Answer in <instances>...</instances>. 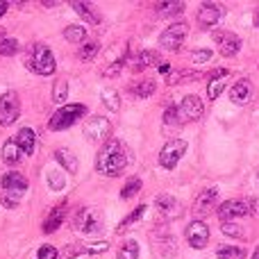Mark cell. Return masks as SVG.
<instances>
[{
	"mask_svg": "<svg viewBox=\"0 0 259 259\" xmlns=\"http://www.w3.org/2000/svg\"><path fill=\"white\" fill-rule=\"evenodd\" d=\"M100 98H103L105 107H107L109 112H118V109H121V96L114 89H105L103 94H100Z\"/></svg>",
	"mask_w": 259,
	"mask_h": 259,
	"instance_id": "f1b7e54d",
	"label": "cell"
},
{
	"mask_svg": "<svg viewBox=\"0 0 259 259\" xmlns=\"http://www.w3.org/2000/svg\"><path fill=\"white\" fill-rule=\"evenodd\" d=\"M130 164V152L118 139H109L96 157V170L109 178H118Z\"/></svg>",
	"mask_w": 259,
	"mask_h": 259,
	"instance_id": "6da1fadb",
	"label": "cell"
},
{
	"mask_svg": "<svg viewBox=\"0 0 259 259\" xmlns=\"http://www.w3.org/2000/svg\"><path fill=\"white\" fill-rule=\"evenodd\" d=\"M36 257L39 259H57V248L50 246V243H44V246L39 248V252H36Z\"/></svg>",
	"mask_w": 259,
	"mask_h": 259,
	"instance_id": "f35d334b",
	"label": "cell"
},
{
	"mask_svg": "<svg viewBox=\"0 0 259 259\" xmlns=\"http://www.w3.org/2000/svg\"><path fill=\"white\" fill-rule=\"evenodd\" d=\"M18 202H21V193H9V191H5L3 196H0V205H5V207H16Z\"/></svg>",
	"mask_w": 259,
	"mask_h": 259,
	"instance_id": "74e56055",
	"label": "cell"
},
{
	"mask_svg": "<svg viewBox=\"0 0 259 259\" xmlns=\"http://www.w3.org/2000/svg\"><path fill=\"white\" fill-rule=\"evenodd\" d=\"M0 187L9 193H23L27 189V180H25V175L18 173V170H9V173H5L3 178H0Z\"/></svg>",
	"mask_w": 259,
	"mask_h": 259,
	"instance_id": "5bb4252c",
	"label": "cell"
},
{
	"mask_svg": "<svg viewBox=\"0 0 259 259\" xmlns=\"http://www.w3.org/2000/svg\"><path fill=\"white\" fill-rule=\"evenodd\" d=\"M116 259H139V243L137 241H125L121 246V250H118V255H116Z\"/></svg>",
	"mask_w": 259,
	"mask_h": 259,
	"instance_id": "1f68e13d",
	"label": "cell"
},
{
	"mask_svg": "<svg viewBox=\"0 0 259 259\" xmlns=\"http://www.w3.org/2000/svg\"><path fill=\"white\" fill-rule=\"evenodd\" d=\"M25 64H27V68H30L32 73L44 75V77L53 75V73L57 71V62H55L50 48H48V46H44V44H32L30 48H27Z\"/></svg>",
	"mask_w": 259,
	"mask_h": 259,
	"instance_id": "7a4b0ae2",
	"label": "cell"
},
{
	"mask_svg": "<svg viewBox=\"0 0 259 259\" xmlns=\"http://www.w3.org/2000/svg\"><path fill=\"white\" fill-rule=\"evenodd\" d=\"M71 7L75 9V12L80 14V16L84 18L87 23H89V25H98V23H100V16H98V14H96L94 9H91L87 3H80V0H73V3H71Z\"/></svg>",
	"mask_w": 259,
	"mask_h": 259,
	"instance_id": "cb8c5ba5",
	"label": "cell"
},
{
	"mask_svg": "<svg viewBox=\"0 0 259 259\" xmlns=\"http://www.w3.org/2000/svg\"><path fill=\"white\" fill-rule=\"evenodd\" d=\"M221 18H223V9L216 7V5H211V3L202 5L200 12H198V23H200L202 27H211V25H216V23H219Z\"/></svg>",
	"mask_w": 259,
	"mask_h": 259,
	"instance_id": "9a60e30c",
	"label": "cell"
},
{
	"mask_svg": "<svg viewBox=\"0 0 259 259\" xmlns=\"http://www.w3.org/2000/svg\"><path fill=\"white\" fill-rule=\"evenodd\" d=\"M187 241H189V246H191V248L202 250V248L207 246V241H209V228H207L202 221H193V223H189Z\"/></svg>",
	"mask_w": 259,
	"mask_h": 259,
	"instance_id": "30bf717a",
	"label": "cell"
},
{
	"mask_svg": "<svg viewBox=\"0 0 259 259\" xmlns=\"http://www.w3.org/2000/svg\"><path fill=\"white\" fill-rule=\"evenodd\" d=\"M225 77H228V68H219L209 75V84H207V98L209 100H216L221 91L225 89Z\"/></svg>",
	"mask_w": 259,
	"mask_h": 259,
	"instance_id": "2e32d148",
	"label": "cell"
},
{
	"mask_svg": "<svg viewBox=\"0 0 259 259\" xmlns=\"http://www.w3.org/2000/svg\"><path fill=\"white\" fill-rule=\"evenodd\" d=\"M184 152H187V141H184V139H170L159 152V164L168 170L175 168L178 161L184 157Z\"/></svg>",
	"mask_w": 259,
	"mask_h": 259,
	"instance_id": "8992f818",
	"label": "cell"
},
{
	"mask_svg": "<svg viewBox=\"0 0 259 259\" xmlns=\"http://www.w3.org/2000/svg\"><path fill=\"white\" fill-rule=\"evenodd\" d=\"M250 209L259 216V198H255V200H250Z\"/></svg>",
	"mask_w": 259,
	"mask_h": 259,
	"instance_id": "b9f144b4",
	"label": "cell"
},
{
	"mask_svg": "<svg viewBox=\"0 0 259 259\" xmlns=\"http://www.w3.org/2000/svg\"><path fill=\"white\" fill-rule=\"evenodd\" d=\"M55 159H57V164L64 166V170H68L71 175H75L77 168H80V164H77V157L73 155L68 148H57V150H55Z\"/></svg>",
	"mask_w": 259,
	"mask_h": 259,
	"instance_id": "7402d4cb",
	"label": "cell"
},
{
	"mask_svg": "<svg viewBox=\"0 0 259 259\" xmlns=\"http://www.w3.org/2000/svg\"><path fill=\"white\" fill-rule=\"evenodd\" d=\"M202 114H205V105L198 96H187L180 105V116L182 121H200Z\"/></svg>",
	"mask_w": 259,
	"mask_h": 259,
	"instance_id": "8fae6325",
	"label": "cell"
},
{
	"mask_svg": "<svg viewBox=\"0 0 259 259\" xmlns=\"http://www.w3.org/2000/svg\"><path fill=\"white\" fill-rule=\"evenodd\" d=\"M209 57H211V50H193V53H191V59H193L196 64L207 62Z\"/></svg>",
	"mask_w": 259,
	"mask_h": 259,
	"instance_id": "60d3db41",
	"label": "cell"
},
{
	"mask_svg": "<svg viewBox=\"0 0 259 259\" xmlns=\"http://www.w3.org/2000/svg\"><path fill=\"white\" fill-rule=\"evenodd\" d=\"M187 32H189V25L187 23H173L168 25L159 36V46L166 50H180L187 39Z\"/></svg>",
	"mask_w": 259,
	"mask_h": 259,
	"instance_id": "52a82bcc",
	"label": "cell"
},
{
	"mask_svg": "<svg viewBox=\"0 0 259 259\" xmlns=\"http://www.w3.org/2000/svg\"><path fill=\"white\" fill-rule=\"evenodd\" d=\"M155 205H157V209H159L164 216H178L180 214V202L175 200L173 196H168V193H161V196H157Z\"/></svg>",
	"mask_w": 259,
	"mask_h": 259,
	"instance_id": "603a6c76",
	"label": "cell"
},
{
	"mask_svg": "<svg viewBox=\"0 0 259 259\" xmlns=\"http://www.w3.org/2000/svg\"><path fill=\"white\" fill-rule=\"evenodd\" d=\"M23 157H25V152L18 148V143L14 141V137L7 139V141L3 143V161H5V164L16 166V164H21V161H23Z\"/></svg>",
	"mask_w": 259,
	"mask_h": 259,
	"instance_id": "e0dca14e",
	"label": "cell"
},
{
	"mask_svg": "<svg viewBox=\"0 0 259 259\" xmlns=\"http://www.w3.org/2000/svg\"><path fill=\"white\" fill-rule=\"evenodd\" d=\"M152 64H157L159 66V57H157V53H150V50H141V53H137L132 59H130V66H132V71H146L148 66H152Z\"/></svg>",
	"mask_w": 259,
	"mask_h": 259,
	"instance_id": "ac0fdd59",
	"label": "cell"
},
{
	"mask_svg": "<svg viewBox=\"0 0 259 259\" xmlns=\"http://www.w3.org/2000/svg\"><path fill=\"white\" fill-rule=\"evenodd\" d=\"M64 219H66V205H57L53 211L48 214V219L44 221V232L46 234H53L62 228Z\"/></svg>",
	"mask_w": 259,
	"mask_h": 259,
	"instance_id": "d6986e66",
	"label": "cell"
},
{
	"mask_svg": "<svg viewBox=\"0 0 259 259\" xmlns=\"http://www.w3.org/2000/svg\"><path fill=\"white\" fill-rule=\"evenodd\" d=\"M66 98H68V82L66 80H57V84H55V91H53V100L64 107Z\"/></svg>",
	"mask_w": 259,
	"mask_h": 259,
	"instance_id": "d6a6232c",
	"label": "cell"
},
{
	"mask_svg": "<svg viewBox=\"0 0 259 259\" xmlns=\"http://www.w3.org/2000/svg\"><path fill=\"white\" fill-rule=\"evenodd\" d=\"M73 225H75V230H80L84 234H96L103 230V216H100L98 209L82 207L75 214V219H73Z\"/></svg>",
	"mask_w": 259,
	"mask_h": 259,
	"instance_id": "5b68a950",
	"label": "cell"
},
{
	"mask_svg": "<svg viewBox=\"0 0 259 259\" xmlns=\"http://www.w3.org/2000/svg\"><path fill=\"white\" fill-rule=\"evenodd\" d=\"M257 25H259V14H257Z\"/></svg>",
	"mask_w": 259,
	"mask_h": 259,
	"instance_id": "bcb514c9",
	"label": "cell"
},
{
	"mask_svg": "<svg viewBox=\"0 0 259 259\" xmlns=\"http://www.w3.org/2000/svg\"><path fill=\"white\" fill-rule=\"evenodd\" d=\"M252 259H259V246H257V250L252 252Z\"/></svg>",
	"mask_w": 259,
	"mask_h": 259,
	"instance_id": "f6af8a7d",
	"label": "cell"
},
{
	"mask_svg": "<svg viewBox=\"0 0 259 259\" xmlns=\"http://www.w3.org/2000/svg\"><path fill=\"white\" fill-rule=\"evenodd\" d=\"M64 39H66L68 44H82V41L87 39V30L82 25H68L66 30H64Z\"/></svg>",
	"mask_w": 259,
	"mask_h": 259,
	"instance_id": "4316f807",
	"label": "cell"
},
{
	"mask_svg": "<svg viewBox=\"0 0 259 259\" xmlns=\"http://www.w3.org/2000/svg\"><path fill=\"white\" fill-rule=\"evenodd\" d=\"M139 191H141V180L132 178V180H127V184L121 189V198L123 200H130V198H134Z\"/></svg>",
	"mask_w": 259,
	"mask_h": 259,
	"instance_id": "836d02e7",
	"label": "cell"
},
{
	"mask_svg": "<svg viewBox=\"0 0 259 259\" xmlns=\"http://www.w3.org/2000/svg\"><path fill=\"white\" fill-rule=\"evenodd\" d=\"M14 141L18 143V148H21L25 155H32L36 148V134H34V130H30V127H21L16 132V137H14Z\"/></svg>",
	"mask_w": 259,
	"mask_h": 259,
	"instance_id": "ffe728a7",
	"label": "cell"
},
{
	"mask_svg": "<svg viewBox=\"0 0 259 259\" xmlns=\"http://www.w3.org/2000/svg\"><path fill=\"white\" fill-rule=\"evenodd\" d=\"M216 200H219V191H216V189H205L202 193H198L196 202H193V214H196V216H205L207 211L214 209Z\"/></svg>",
	"mask_w": 259,
	"mask_h": 259,
	"instance_id": "4fadbf2b",
	"label": "cell"
},
{
	"mask_svg": "<svg viewBox=\"0 0 259 259\" xmlns=\"http://www.w3.org/2000/svg\"><path fill=\"white\" fill-rule=\"evenodd\" d=\"M155 89H157V84L152 80H139V82H132V87H130V91L137 98H150L155 94Z\"/></svg>",
	"mask_w": 259,
	"mask_h": 259,
	"instance_id": "d4e9b609",
	"label": "cell"
},
{
	"mask_svg": "<svg viewBox=\"0 0 259 259\" xmlns=\"http://www.w3.org/2000/svg\"><path fill=\"white\" fill-rule=\"evenodd\" d=\"M84 137L89 141H96V143H107L112 139V123H109L107 116H94L84 123L82 127Z\"/></svg>",
	"mask_w": 259,
	"mask_h": 259,
	"instance_id": "277c9868",
	"label": "cell"
},
{
	"mask_svg": "<svg viewBox=\"0 0 259 259\" xmlns=\"http://www.w3.org/2000/svg\"><path fill=\"white\" fill-rule=\"evenodd\" d=\"M21 116V100L14 91L0 96V125H12L16 118Z\"/></svg>",
	"mask_w": 259,
	"mask_h": 259,
	"instance_id": "ba28073f",
	"label": "cell"
},
{
	"mask_svg": "<svg viewBox=\"0 0 259 259\" xmlns=\"http://www.w3.org/2000/svg\"><path fill=\"white\" fill-rule=\"evenodd\" d=\"M98 53H100V46L96 44V41H91V44H84L80 48V59H82V62H91V59H94Z\"/></svg>",
	"mask_w": 259,
	"mask_h": 259,
	"instance_id": "e575fe53",
	"label": "cell"
},
{
	"mask_svg": "<svg viewBox=\"0 0 259 259\" xmlns=\"http://www.w3.org/2000/svg\"><path fill=\"white\" fill-rule=\"evenodd\" d=\"M219 259H246V248H239V246H221L216 250Z\"/></svg>",
	"mask_w": 259,
	"mask_h": 259,
	"instance_id": "83f0119b",
	"label": "cell"
},
{
	"mask_svg": "<svg viewBox=\"0 0 259 259\" xmlns=\"http://www.w3.org/2000/svg\"><path fill=\"white\" fill-rule=\"evenodd\" d=\"M252 96V87L248 80H239L237 84H232V89H230V100H232L234 105H246L248 100H250Z\"/></svg>",
	"mask_w": 259,
	"mask_h": 259,
	"instance_id": "44dd1931",
	"label": "cell"
},
{
	"mask_svg": "<svg viewBox=\"0 0 259 259\" xmlns=\"http://www.w3.org/2000/svg\"><path fill=\"white\" fill-rule=\"evenodd\" d=\"M89 114V109H87V105H64V107H59L57 112L50 116L48 121V130H53V132H59V130H66L71 125H75L77 121H82V118Z\"/></svg>",
	"mask_w": 259,
	"mask_h": 259,
	"instance_id": "3957f363",
	"label": "cell"
},
{
	"mask_svg": "<svg viewBox=\"0 0 259 259\" xmlns=\"http://www.w3.org/2000/svg\"><path fill=\"white\" fill-rule=\"evenodd\" d=\"M223 234H228V237H234V239L243 237L241 228H239V225H234L232 221H230V223H223Z\"/></svg>",
	"mask_w": 259,
	"mask_h": 259,
	"instance_id": "ab89813d",
	"label": "cell"
},
{
	"mask_svg": "<svg viewBox=\"0 0 259 259\" xmlns=\"http://www.w3.org/2000/svg\"><path fill=\"white\" fill-rule=\"evenodd\" d=\"M214 39H216V44H219L223 57H234V55L239 53V48H241V39H239L237 34H232V32L219 30V32H214Z\"/></svg>",
	"mask_w": 259,
	"mask_h": 259,
	"instance_id": "7c38bea8",
	"label": "cell"
},
{
	"mask_svg": "<svg viewBox=\"0 0 259 259\" xmlns=\"http://www.w3.org/2000/svg\"><path fill=\"white\" fill-rule=\"evenodd\" d=\"M248 214H252L248 200H225L219 207V219L223 223H230L232 219H241V216H248Z\"/></svg>",
	"mask_w": 259,
	"mask_h": 259,
	"instance_id": "9c48e42d",
	"label": "cell"
},
{
	"mask_svg": "<svg viewBox=\"0 0 259 259\" xmlns=\"http://www.w3.org/2000/svg\"><path fill=\"white\" fill-rule=\"evenodd\" d=\"M64 175H59L57 170H53V173H48V187L53 189V191H62L64 189Z\"/></svg>",
	"mask_w": 259,
	"mask_h": 259,
	"instance_id": "8d00e7d4",
	"label": "cell"
},
{
	"mask_svg": "<svg viewBox=\"0 0 259 259\" xmlns=\"http://www.w3.org/2000/svg\"><path fill=\"white\" fill-rule=\"evenodd\" d=\"M159 16H175V14L184 12V3H157L155 5Z\"/></svg>",
	"mask_w": 259,
	"mask_h": 259,
	"instance_id": "f546056e",
	"label": "cell"
},
{
	"mask_svg": "<svg viewBox=\"0 0 259 259\" xmlns=\"http://www.w3.org/2000/svg\"><path fill=\"white\" fill-rule=\"evenodd\" d=\"M180 118H182L180 116V107H168L164 112V123L166 125H180V123H182Z\"/></svg>",
	"mask_w": 259,
	"mask_h": 259,
	"instance_id": "d590c367",
	"label": "cell"
},
{
	"mask_svg": "<svg viewBox=\"0 0 259 259\" xmlns=\"http://www.w3.org/2000/svg\"><path fill=\"white\" fill-rule=\"evenodd\" d=\"M7 7H9V5L5 3V0H0V18L5 16V12H7Z\"/></svg>",
	"mask_w": 259,
	"mask_h": 259,
	"instance_id": "7bdbcfd3",
	"label": "cell"
},
{
	"mask_svg": "<svg viewBox=\"0 0 259 259\" xmlns=\"http://www.w3.org/2000/svg\"><path fill=\"white\" fill-rule=\"evenodd\" d=\"M157 68H159V73H168V68H170V66H168V64H166V62H161Z\"/></svg>",
	"mask_w": 259,
	"mask_h": 259,
	"instance_id": "ee69618b",
	"label": "cell"
},
{
	"mask_svg": "<svg viewBox=\"0 0 259 259\" xmlns=\"http://www.w3.org/2000/svg\"><path fill=\"white\" fill-rule=\"evenodd\" d=\"M143 214H146V205H139V207H137V209H134V211H132V214H130V216H127V219H123V221H121V223H118L116 232H118V234H123V232H125V230L130 228V225H132V223H137V221H139V219H141V216H143Z\"/></svg>",
	"mask_w": 259,
	"mask_h": 259,
	"instance_id": "4dcf8cb0",
	"label": "cell"
},
{
	"mask_svg": "<svg viewBox=\"0 0 259 259\" xmlns=\"http://www.w3.org/2000/svg\"><path fill=\"white\" fill-rule=\"evenodd\" d=\"M18 53V41L7 36L3 30H0V55L3 57H12V55Z\"/></svg>",
	"mask_w": 259,
	"mask_h": 259,
	"instance_id": "484cf974",
	"label": "cell"
}]
</instances>
